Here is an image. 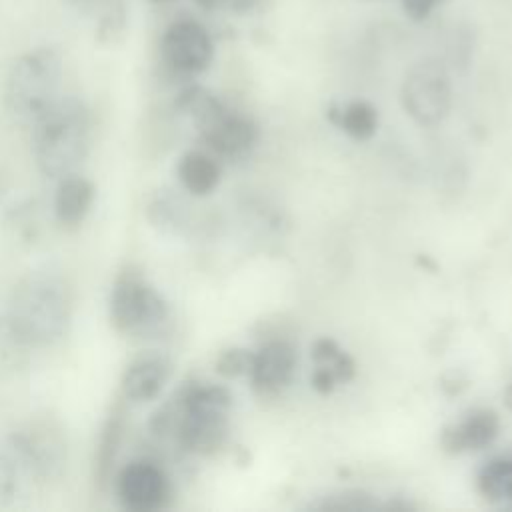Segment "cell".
<instances>
[{
  "mask_svg": "<svg viewBox=\"0 0 512 512\" xmlns=\"http://www.w3.org/2000/svg\"><path fill=\"white\" fill-rule=\"evenodd\" d=\"M444 2L446 0H400L404 14L414 22H424Z\"/></svg>",
  "mask_w": 512,
  "mask_h": 512,
  "instance_id": "obj_26",
  "label": "cell"
},
{
  "mask_svg": "<svg viewBox=\"0 0 512 512\" xmlns=\"http://www.w3.org/2000/svg\"><path fill=\"white\" fill-rule=\"evenodd\" d=\"M94 198L96 188L88 178L76 172L60 178L52 200L56 222L64 228H78L90 214Z\"/></svg>",
  "mask_w": 512,
  "mask_h": 512,
  "instance_id": "obj_15",
  "label": "cell"
},
{
  "mask_svg": "<svg viewBox=\"0 0 512 512\" xmlns=\"http://www.w3.org/2000/svg\"><path fill=\"white\" fill-rule=\"evenodd\" d=\"M176 176L184 190L194 196H206L220 182V164L202 150H188L178 158Z\"/></svg>",
  "mask_w": 512,
  "mask_h": 512,
  "instance_id": "obj_16",
  "label": "cell"
},
{
  "mask_svg": "<svg viewBox=\"0 0 512 512\" xmlns=\"http://www.w3.org/2000/svg\"><path fill=\"white\" fill-rule=\"evenodd\" d=\"M402 106L420 126H438L452 108V82L440 60L416 62L402 82Z\"/></svg>",
  "mask_w": 512,
  "mask_h": 512,
  "instance_id": "obj_8",
  "label": "cell"
},
{
  "mask_svg": "<svg viewBox=\"0 0 512 512\" xmlns=\"http://www.w3.org/2000/svg\"><path fill=\"white\" fill-rule=\"evenodd\" d=\"M314 372L310 376L312 388L320 394H330L336 386L354 378L356 364L332 338H318L310 346Z\"/></svg>",
  "mask_w": 512,
  "mask_h": 512,
  "instance_id": "obj_14",
  "label": "cell"
},
{
  "mask_svg": "<svg viewBox=\"0 0 512 512\" xmlns=\"http://www.w3.org/2000/svg\"><path fill=\"white\" fill-rule=\"evenodd\" d=\"M68 6H72V8H76V10H82L84 14H88V16H96L104 6H108L110 2H114V0H64Z\"/></svg>",
  "mask_w": 512,
  "mask_h": 512,
  "instance_id": "obj_27",
  "label": "cell"
},
{
  "mask_svg": "<svg viewBox=\"0 0 512 512\" xmlns=\"http://www.w3.org/2000/svg\"><path fill=\"white\" fill-rule=\"evenodd\" d=\"M92 112L78 96H58L32 122V154L38 170L52 180L74 174L92 142Z\"/></svg>",
  "mask_w": 512,
  "mask_h": 512,
  "instance_id": "obj_3",
  "label": "cell"
},
{
  "mask_svg": "<svg viewBox=\"0 0 512 512\" xmlns=\"http://www.w3.org/2000/svg\"><path fill=\"white\" fill-rule=\"evenodd\" d=\"M162 66L180 78H190L208 70L214 60V40L208 28L192 16L172 20L160 36Z\"/></svg>",
  "mask_w": 512,
  "mask_h": 512,
  "instance_id": "obj_9",
  "label": "cell"
},
{
  "mask_svg": "<svg viewBox=\"0 0 512 512\" xmlns=\"http://www.w3.org/2000/svg\"><path fill=\"white\" fill-rule=\"evenodd\" d=\"M108 316L116 332L124 336L148 338L160 334L168 320L170 308L164 296L134 266L122 268L110 288Z\"/></svg>",
  "mask_w": 512,
  "mask_h": 512,
  "instance_id": "obj_6",
  "label": "cell"
},
{
  "mask_svg": "<svg viewBox=\"0 0 512 512\" xmlns=\"http://www.w3.org/2000/svg\"><path fill=\"white\" fill-rule=\"evenodd\" d=\"M20 468L10 454L0 452V510L10 506L18 496Z\"/></svg>",
  "mask_w": 512,
  "mask_h": 512,
  "instance_id": "obj_23",
  "label": "cell"
},
{
  "mask_svg": "<svg viewBox=\"0 0 512 512\" xmlns=\"http://www.w3.org/2000/svg\"><path fill=\"white\" fill-rule=\"evenodd\" d=\"M176 108L190 118L204 144L220 156H242L256 142V126L202 86H186L176 98Z\"/></svg>",
  "mask_w": 512,
  "mask_h": 512,
  "instance_id": "obj_5",
  "label": "cell"
},
{
  "mask_svg": "<svg viewBox=\"0 0 512 512\" xmlns=\"http://www.w3.org/2000/svg\"><path fill=\"white\" fill-rule=\"evenodd\" d=\"M72 286L54 266L26 272L12 288L6 316L34 348L60 342L72 322Z\"/></svg>",
  "mask_w": 512,
  "mask_h": 512,
  "instance_id": "obj_2",
  "label": "cell"
},
{
  "mask_svg": "<svg viewBox=\"0 0 512 512\" xmlns=\"http://www.w3.org/2000/svg\"><path fill=\"white\" fill-rule=\"evenodd\" d=\"M124 430H126V414L120 406H116L112 408V412L108 414L100 430V438L94 452V480L100 486H104L112 476L114 462L124 438Z\"/></svg>",
  "mask_w": 512,
  "mask_h": 512,
  "instance_id": "obj_17",
  "label": "cell"
},
{
  "mask_svg": "<svg viewBox=\"0 0 512 512\" xmlns=\"http://www.w3.org/2000/svg\"><path fill=\"white\" fill-rule=\"evenodd\" d=\"M150 2H154V4H166V2H172V0H150Z\"/></svg>",
  "mask_w": 512,
  "mask_h": 512,
  "instance_id": "obj_29",
  "label": "cell"
},
{
  "mask_svg": "<svg viewBox=\"0 0 512 512\" xmlns=\"http://www.w3.org/2000/svg\"><path fill=\"white\" fill-rule=\"evenodd\" d=\"M328 118L354 140H368L378 128V112L366 100H354L340 108L332 106Z\"/></svg>",
  "mask_w": 512,
  "mask_h": 512,
  "instance_id": "obj_19",
  "label": "cell"
},
{
  "mask_svg": "<svg viewBox=\"0 0 512 512\" xmlns=\"http://www.w3.org/2000/svg\"><path fill=\"white\" fill-rule=\"evenodd\" d=\"M296 350L286 340H270L252 352L250 382L252 388L262 396L280 394L290 386L296 372Z\"/></svg>",
  "mask_w": 512,
  "mask_h": 512,
  "instance_id": "obj_11",
  "label": "cell"
},
{
  "mask_svg": "<svg viewBox=\"0 0 512 512\" xmlns=\"http://www.w3.org/2000/svg\"><path fill=\"white\" fill-rule=\"evenodd\" d=\"M478 492L488 502H508L512 500V458L490 460L476 478Z\"/></svg>",
  "mask_w": 512,
  "mask_h": 512,
  "instance_id": "obj_20",
  "label": "cell"
},
{
  "mask_svg": "<svg viewBox=\"0 0 512 512\" xmlns=\"http://www.w3.org/2000/svg\"><path fill=\"white\" fill-rule=\"evenodd\" d=\"M6 226L20 244H34L40 238V216L36 202L26 200L16 204L6 216Z\"/></svg>",
  "mask_w": 512,
  "mask_h": 512,
  "instance_id": "obj_22",
  "label": "cell"
},
{
  "mask_svg": "<svg viewBox=\"0 0 512 512\" xmlns=\"http://www.w3.org/2000/svg\"><path fill=\"white\" fill-rule=\"evenodd\" d=\"M62 56L54 46H36L22 52L8 68L4 80V108L24 126L32 122L60 96Z\"/></svg>",
  "mask_w": 512,
  "mask_h": 512,
  "instance_id": "obj_4",
  "label": "cell"
},
{
  "mask_svg": "<svg viewBox=\"0 0 512 512\" xmlns=\"http://www.w3.org/2000/svg\"><path fill=\"white\" fill-rule=\"evenodd\" d=\"M504 400H506V404H508V408L512 410V384L508 386V390H506V396H504Z\"/></svg>",
  "mask_w": 512,
  "mask_h": 512,
  "instance_id": "obj_28",
  "label": "cell"
},
{
  "mask_svg": "<svg viewBox=\"0 0 512 512\" xmlns=\"http://www.w3.org/2000/svg\"><path fill=\"white\" fill-rule=\"evenodd\" d=\"M10 456L20 472L38 482L60 480L68 466V438L60 420L34 414L20 422L8 436Z\"/></svg>",
  "mask_w": 512,
  "mask_h": 512,
  "instance_id": "obj_7",
  "label": "cell"
},
{
  "mask_svg": "<svg viewBox=\"0 0 512 512\" xmlns=\"http://www.w3.org/2000/svg\"><path fill=\"white\" fill-rule=\"evenodd\" d=\"M500 432V418L490 408H474L460 422L446 426L440 444L450 454L476 452L490 446Z\"/></svg>",
  "mask_w": 512,
  "mask_h": 512,
  "instance_id": "obj_13",
  "label": "cell"
},
{
  "mask_svg": "<svg viewBox=\"0 0 512 512\" xmlns=\"http://www.w3.org/2000/svg\"><path fill=\"white\" fill-rule=\"evenodd\" d=\"M230 392L210 382H188L164 404L150 422L160 438H172L190 454H212L226 438Z\"/></svg>",
  "mask_w": 512,
  "mask_h": 512,
  "instance_id": "obj_1",
  "label": "cell"
},
{
  "mask_svg": "<svg viewBox=\"0 0 512 512\" xmlns=\"http://www.w3.org/2000/svg\"><path fill=\"white\" fill-rule=\"evenodd\" d=\"M96 40L102 44L118 42L128 26V4L126 0H114L104 6L96 16Z\"/></svg>",
  "mask_w": 512,
  "mask_h": 512,
  "instance_id": "obj_21",
  "label": "cell"
},
{
  "mask_svg": "<svg viewBox=\"0 0 512 512\" xmlns=\"http://www.w3.org/2000/svg\"><path fill=\"white\" fill-rule=\"evenodd\" d=\"M202 10H228L234 14H248L262 0H192Z\"/></svg>",
  "mask_w": 512,
  "mask_h": 512,
  "instance_id": "obj_25",
  "label": "cell"
},
{
  "mask_svg": "<svg viewBox=\"0 0 512 512\" xmlns=\"http://www.w3.org/2000/svg\"><path fill=\"white\" fill-rule=\"evenodd\" d=\"M116 496L126 510L154 512L166 506L170 498V478L164 468L152 460L128 462L114 480Z\"/></svg>",
  "mask_w": 512,
  "mask_h": 512,
  "instance_id": "obj_10",
  "label": "cell"
},
{
  "mask_svg": "<svg viewBox=\"0 0 512 512\" xmlns=\"http://www.w3.org/2000/svg\"><path fill=\"white\" fill-rule=\"evenodd\" d=\"M172 376V360L162 352H144L136 356L122 372L120 390L124 400L144 404L164 390Z\"/></svg>",
  "mask_w": 512,
  "mask_h": 512,
  "instance_id": "obj_12",
  "label": "cell"
},
{
  "mask_svg": "<svg viewBox=\"0 0 512 512\" xmlns=\"http://www.w3.org/2000/svg\"><path fill=\"white\" fill-rule=\"evenodd\" d=\"M32 350L34 346L4 312L0 316V378L20 376L30 364Z\"/></svg>",
  "mask_w": 512,
  "mask_h": 512,
  "instance_id": "obj_18",
  "label": "cell"
},
{
  "mask_svg": "<svg viewBox=\"0 0 512 512\" xmlns=\"http://www.w3.org/2000/svg\"><path fill=\"white\" fill-rule=\"evenodd\" d=\"M252 362V352L244 348H228L220 352L216 358V372L224 378H238L242 374H248Z\"/></svg>",
  "mask_w": 512,
  "mask_h": 512,
  "instance_id": "obj_24",
  "label": "cell"
}]
</instances>
